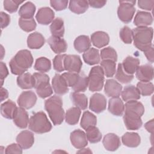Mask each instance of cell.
<instances>
[{
  "mask_svg": "<svg viewBox=\"0 0 154 154\" xmlns=\"http://www.w3.org/2000/svg\"><path fill=\"white\" fill-rule=\"evenodd\" d=\"M89 4L87 1L84 0H73L70 1L69 4V10L77 14L85 13L88 8Z\"/></svg>",
  "mask_w": 154,
  "mask_h": 154,
  "instance_id": "obj_33",
  "label": "cell"
},
{
  "mask_svg": "<svg viewBox=\"0 0 154 154\" xmlns=\"http://www.w3.org/2000/svg\"><path fill=\"white\" fill-rule=\"evenodd\" d=\"M89 5H90L93 8H99L103 7L106 3V1H96V0H91L88 1Z\"/></svg>",
  "mask_w": 154,
  "mask_h": 154,
  "instance_id": "obj_56",
  "label": "cell"
},
{
  "mask_svg": "<svg viewBox=\"0 0 154 154\" xmlns=\"http://www.w3.org/2000/svg\"><path fill=\"white\" fill-rule=\"evenodd\" d=\"M154 5V1L153 0H140L138 1V6L143 10L150 11L153 9Z\"/></svg>",
  "mask_w": 154,
  "mask_h": 154,
  "instance_id": "obj_51",
  "label": "cell"
},
{
  "mask_svg": "<svg viewBox=\"0 0 154 154\" xmlns=\"http://www.w3.org/2000/svg\"><path fill=\"white\" fill-rule=\"evenodd\" d=\"M104 91L108 97H117L122 91V86L117 81L113 79H107L106 81Z\"/></svg>",
  "mask_w": 154,
  "mask_h": 154,
  "instance_id": "obj_18",
  "label": "cell"
},
{
  "mask_svg": "<svg viewBox=\"0 0 154 154\" xmlns=\"http://www.w3.org/2000/svg\"><path fill=\"white\" fill-rule=\"evenodd\" d=\"M137 78L142 82H150L153 78V68L149 64L139 66L136 70Z\"/></svg>",
  "mask_w": 154,
  "mask_h": 154,
  "instance_id": "obj_15",
  "label": "cell"
},
{
  "mask_svg": "<svg viewBox=\"0 0 154 154\" xmlns=\"http://www.w3.org/2000/svg\"><path fill=\"white\" fill-rule=\"evenodd\" d=\"M102 143L105 149L108 151H115L121 145L120 138L113 133L107 134L103 137Z\"/></svg>",
  "mask_w": 154,
  "mask_h": 154,
  "instance_id": "obj_20",
  "label": "cell"
},
{
  "mask_svg": "<svg viewBox=\"0 0 154 154\" xmlns=\"http://www.w3.org/2000/svg\"><path fill=\"white\" fill-rule=\"evenodd\" d=\"M52 85L55 93L63 95L69 91V86L61 75L56 73L52 78Z\"/></svg>",
  "mask_w": 154,
  "mask_h": 154,
  "instance_id": "obj_13",
  "label": "cell"
},
{
  "mask_svg": "<svg viewBox=\"0 0 154 154\" xmlns=\"http://www.w3.org/2000/svg\"><path fill=\"white\" fill-rule=\"evenodd\" d=\"M139 65V59L131 56H128L122 63L123 70L129 75H133L136 72Z\"/></svg>",
  "mask_w": 154,
  "mask_h": 154,
  "instance_id": "obj_28",
  "label": "cell"
},
{
  "mask_svg": "<svg viewBox=\"0 0 154 154\" xmlns=\"http://www.w3.org/2000/svg\"><path fill=\"white\" fill-rule=\"evenodd\" d=\"M0 16H1V29H3L7 27L9 25L10 22V17L8 14L3 11L1 12Z\"/></svg>",
  "mask_w": 154,
  "mask_h": 154,
  "instance_id": "obj_53",
  "label": "cell"
},
{
  "mask_svg": "<svg viewBox=\"0 0 154 154\" xmlns=\"http://www.w3.org/2000/svg\"><path fill=\"white\" fill-rule=\"evenodd\" d=\"M88 87V79L84 73H79L78 79L76 84L72 87L75 92H84Z\"/></svg>",
  "mask_w": 154,
  "mask_h": 154,
  "instance_id": "obj_41",
  "label": "cell"
},
{
  "mask_svg": "<svg viewBox=\"0 0 154 154\" xmlns=\"http://www.w3.org/2000/svg\"><path fill=\"white\" fill-rule=\"evenodd\" d=\"M45 42L43 35L38 32L30 34L27 38V46L30 49H37L42 48Z\"/></svg>",
  "mask_w": 154,
  "mask_h": 154,
  "instance_id": "obj_24",
  "label": "cell"
},
{
  "mask_svg": "<svg viewBox=\"0 0 154 154\" xmlns=\"http://www.w3.org/2000/svg\"><path fill=\"white\" fill-rule=\"evenodd\" d=\"M92 44L97 48H101L106 46L109 42L108 34L103 31H96L91 35Z\"/></svg>",
  "mask_w": 154,
  "mask_h": 154,
  "instance_id": "obj_22",
  "label": "cell"
},
{
  "mask_svg": "<svg viewBox=\"0 0 154 154\" xmlns=\"http://www.w3.org/2000/svg\"><path fill=\"white\" fill-rule=\"evenodd\" d=\"M97 123V118L93 113L88 111H85L82 116L80 125L84 129H87V128L96 126Z\"/></svg>",
  "mask_w": 154,
  "mask_h": 154,
  "instance_id": "obj_37",
  "label": "cell"
},
{
  "mask_svg": "<svg viewBox=\"0 0 154 154\" xmlns=\"http://www.w3.org/2000/svg\"><path fill=\"white\" fill-rule=\"evenodd\" d=\"M50 31L52 36L63 37L64 34V21L60 17H57L52 22L50 25Z\"/></svg>",
  "mask_w": 154,
  "mask_h": 154,
  "instance_id": "obj_30",
  "label": "cell"
},
{
  "mask_svg": "<svg viewBox=\"0 0 154 154\" xmlns=\"http://www.w3.org/2000/svg\"><path fill=\"white\" fill-rule=\"evenodd\" d=\"M33 63V57L31 52L26 49L18 51L9 63L11 72L16 75L25 73Z\"/></svg>",
  "mask_w": 154,
  "mask_h": 154,
  "instance_id": "obj_2",
  "label": "cell"
},
{
  "mask_svg": "<svg viewBox=\"0 0 154 154\" xmlns=\"http://www.w3.org/2000/svg\"><path fill=\"white\" fill-rule=\"evenodd\" d=\"M29 129L37 134H43L52 129V125L43 111H38L33 114L28 124Z\"/></svg>",
  "mask_w": 154,
  "mask_h": 154,
  "instance_id": "obj_5",
  "label": "cell"
},
{
  "mask_svg": "<svg viewBox=\"0 0 154 154\" xmlns=\"http://www.w3.org/2000/svg\"><path fill=\"white\" fill-rule=\"evenodd\" d=\"M121 40L126 44H131L133 40L132 30L127 26H123L119 32Z\"/></svg>",
  "mask_w": 154,
  "mask_h": 154,
  "instance_id": "obj_46",
  "label": "cell"
},
{
  "mask_svg": "<svg viewBox=\"0 0 154 154\" xmlns=\"http://www.w3.org/2000/svg\"><path fill=\"white\" fill-rule=\"evenodd\" d=\"M82 63L81 58L77 55H66L64 60L65 70L69 72L80 73Z\"/></svg>",
  "mask_w": 154,
  "mask_h": 154,
  "instance_id": "obj_9",
  "label": "cell"
},
{
  "mask_svg": "<svg viewBox=\"0 0 154 154\" xmlns=\"http://www.w3.org/2000/svg\"><path fill=\"white\" fill-rule=\"evenodd\" d=\"M100 58L102 60H111L116 62L117 54L116 50L111 47H106L100 51Z\"/></svg>",
  "mask_w": 154,
  "mask_h": 154,
  "instance_id": "obj_45",
  "label": "cell"
},
{
  "mask_svg": "<svg viewBox=\"0 0 154 154\" xmlns=\"http://www.w3.org/2000/svg\"><path fill=\"white\" fill-rule=\"evenodd\" d=\"M77 153H92V152L90 150L89 148H82L80 149V150L78 151Z\"/></svg>",
  "mask_w": 154,
  "mask_h": 154,
  "instance_id": "obj_59",
  "label": "cell"
},
{
  "mask_svg": "<svg viewBox=\"0 0 154 154\" xmlns=\"http://www.w3.org/2000/svg\"><path fill=\"white\" fill-rule=\"evenodd\" d=\"M55 17L54 12L49 7L40 8L35 16V18L38 23L47 25L54 20Z\"/></svg>",
  "mask_w": 154,
  "mask_h": 154,
  "instance_id": "obj_17",
  "label": "cell"
},
{
  "mask_svg": "<svg viewBox=\"0 0 154 154\" xmlns=\"http://www.w3.org/2000/svg\"><path fill=\"white\" fill-rule=\"evenodd\" d=\"M35 6L31 2H26L25 4L22 5L19 10V15L20 18L23 19H31L32 18L35 11Z\"/></svg>",
  "mask_w": 154,
  "mask_h": 154,
  "instance_id": "obj_36",
  "label": "cell"
},
{
  "mask_svg": "<svg viewBox=\"0 0 154 154\" xmlns=\"http://www.w3.org/2000/svg\"><path fill=\"white\" fill-rule=\"evenodd\" d=\"M125 108L123 121L126 128L132 131L139 129L143 125L141 117L144 112L143 105L137 100H130L126 102Z\"/></svg>",
  "mask_w": 154,
  "mask_h": 154,
  "instance_id": "obj_1",
  "label": "cell"
},
{
  "mask_svg": "<svg viewBox=\"0 0 154 154\" xmlns=\"http://www.w3.org/2000/svg\"><path fill=\"white\" fill-rule=\"evenodd\" d=\"M70 96L72 103L76 107L82 110H84L87 108L88 100L87 96L84 94L78 92H73L70 94Z\"/></svg>",
  "mask_w": 154,
  "mask_h": 154,
  "instance_id": "obj_34",
  "label": "cell"
},
{
  "mask_svg": "<svg viewBox=\"0 0 154 154\" xmlns=\"http://www.w3.org/2000/svg\"><path fill=\"white\" fill-rule=\"evenodd\" d=\"M104 73L101 66L93 67L89 73L88 88L91 91H99L102 89L104 84Z\"/></svg>",
  "mask_w": 154,
  "mask_h": 154,
  "instance_id": "obj_7",
  "label": "cell"
},
{
  "mask_svg": "<svg viewBox=\"0 0 154 154\" xmlns=\"http://www.w3.org/2000/svg\"><path fill=\"white\" fill-rule=\"evenodd\" d=\"M69 2L66 0H58L51 1L50 4L51 7L57 11H61L66 8Z\"/></svg>",
  "mask_w": 154,
  "mask_h": 154,
  "instance_id": "obj_50",
  "label": "cell"
},
{
  "mask_svg": "<svg viewBox=\"0 0 154 154\" xmlns=\"http://www.w3.org/2000/svg\"><path fill=\"white\" fill-rule=\"evenodd\" d=\"M16 142L22 149H28L32 147L34 143V135L31 131H23L16 137Z\"/></svg>",
  "mask_w": 154,
  "mask_h": 154,
  "instance_id": "obj_16",
  "label": "cell"
},
{
  "mask_svg": "<svg viewBox=\"0 0 154 154\" xmlns=\"http://www.w3.org/2000/svg\"><path fill=\"white\" fill-rule=\"evenodd\" d=\"M48 43L51 49L55 54H60L67 51V44L66 40L62 38L52 35L48 38Z\"/></svg>",
  "mask_w": 154,
  "mask_h": 154,
  "instance_id": "obj_19",
  "label": "cell"
},
{
  "mask_svg": "<svg viewBox=\"0 0 154 154\" xmlns=\"http://www.w3.org/2000/svg\"><path fill=\"white\" fill-rule=\"evenodd\" d=\"M153 23V17L150 13L139 11L135 16L134 23L137 27H147Z\"/></svg>",
  "mask_w": 154,
  "mask_h": 154,
  "instance_id": "obj_21",
  "label": "cell"
},
{
  "mask_svg": "<svg viewBox=\"0 0 154 154\" xmlns=\"http://www.w3.org/2000/svg\"><path fill=\"white\" fill-rule=\"evenodd\" d=\"M108 111L116 116H121L125 111V105L122 100L117 97H112L108 102Z\"/></svg>",
  "mask_w": 154,
  "mask_h": 154,
  "instance_id": "obj_23",
  "label": "cell"
},
{
  "mask_svg": "<svg viewBox=\"0 0 154 154\" xmlns=\"http://www.w3.org/2000/svg\"><path fill=\"white\" fill-rule=\"evenodd\" d=\"M81 109L77 107H72L67 110L65 114V120L70 125H75L78 123L81 116Z\"/></svg>",
  "mask_w": 154,
  "mask_h": 154,
  "instance_id": "obj_35",
  "label": "cell"
},
{
  "mask_svg": "<svg viewBox=\"0 0 154 154\" xmlns=\"http://www.w3.org/2000/svg\"><path fill=\"white\" fill-rule=\"evenodd\" d=\"M134 46L144 52L152 46L153 30L152 27H137L132 30Z\"/></svg>",
  "mask_w": 154,
  "mask_h": 154,
  "instance_id": "obj_4",
  "label": "cell"
},
{
  "mask_svg": "<svg viewBox=\"0 0 154 154\" xmlns=\"http://www.w3.org/2000/svg\"><path fill=\"white\" fill-rule=\"evenodd\" d=\"M17 101L19 107L29 109L35 105L37 101V96L32 91H25L19 95Z\"/></svg>",
  "mask_w": 154,
  "mask_h": 154,
  "instance_id": "obj_10",
  "label": "cell"
},
{
  "mask_svg": "<svg viewBox=\"0 0 154 154\" xmlns=\"http://www.w3.org/2000/svg\"><path fill=\"white\" fill-rule=\"evenodd\" d=\"M61 75L66 80L68 86L72 88L76 84L78 79L79 73H78L68 72H65L63 73Z\"/></svg>",
  "mask_w": 154,
  "mask_h": 154,
  "instance_id": "obj_49",
  "label": "cell"
},
{
  "mask_svg": "<svg viewBox=\"0 0 154 154\" xmlns=\"http://www.w3.org/2000/svg\"><path fill=\"white\" fill-rule=\"evenodd\" d=\"M83 60L88 65H94L100 63V56L98 49L90 48L84 52L82 55Z\"/></svg>",
  "mask_w": 154,
  "mask_h": 154,
  "instance_id": "obj_26",
  "label": "cell"
},
{
  "mask_svg": "<svg viewBox=\"0 0 154 154\" xmlns=\"http://www.w3.org/2000/svg\"><path fill=\"white\" fill-rule=\"evenodd\" d=\"M16 103L11 100H8L1 105V113L2 117L8 119H13L17 109Z\"/></svg>",
  "mask_w": 154,
  "mask_h": 154,
  "instance_id": "obj_32",
  "label": "cell"
},
{
  "mask_svg": "<svg viewBox=\"0 0 154 154\" xmlns=\"http://www.w3.org/2000/svg\"><path fill=\"white\" fill-rule=\"evenodd\" d=\"M5 153L7 154L22 153V148L18 144L13 143L9 146H8L6 147Z\"/></svg>",
  "mask_w": 154,
  "mask_h": 154,
  "instance_id": "obj_52",
  "label": "cell"
},
{
  "mask_svg": "<svg viewBox=\"0 0 154 154\" xmlns=\"http://www.w3.org/2000/svg\"><path fill=\"white\" fill-rule=\"evenodd\" d=\"M17 85L22 89H31L34 87V78L32 75L26 72L18 75Z\"/></svg>",
  "mask_w": 154,
  "mask_h": 154,
  "instance_id": "obj_27",
  "label": "cell"
},
{
  "mask_svg": "<svg viewBox=\"0 0 154 154\" xmlns=\"http://www.w3.org/2000/svg\"><path fill=\"white\" fill-rule=\"evenodd\" d=\"M32 75L34 78V88L37 95L43 99L51 96L53 90L49 84V76L42 72H36Z\"/></svg>",
  "mask_w": 154,
  "mask_h": 154,
  "instance_id": "obj_6",
  "label": "cell"
},
{
  "mask_svg": "<svg viewBox=\"0 0 154 154\" xmlns=\"http://www.w3.org/2000/svg\"><path fill=\"white\" fill-rule=\"evenodd\" d=\"M101 67L103 69L106 77H112L116 72V62L111 60H102L100 63Z\"/></svg>",
  "mask_w": 154,
  "mask_h": 154,
  "instance_id": "obj_39",
  "label": "cell"
},
{
  "mask_svg": "<svg viewBox=\"0 0 154 154\" xmlns=\"http://www.w3.org/2000/svg\"><path fill=\"white\" fill-rule=\"evenodd\" d=\"M88 141L91 143H97L102 139V134L99 129L95 126L85 129Z\"/></svg>",
  "mask_w": 154,
  "mask_h": 154,
  "instance_id": "obj_40",
  "label": "cell"
},
{
  "mask_svg": "<svg viewBox=\"0 0 154 154\" xmlns=\"http://www.w3.org/2000/svg\"><path fill=\"white\" fill-rule=\"evenodd\" d=\"M13 122L16 126L20 129L26 128L29 122L28 114L25 109L17 107L13 117Z\"/></svg>",
  "mask_w": 154,
  "mask_h": 154,
  "instance_id": "obj_14",
  "label": "cell"
},
{
  "mask_svg": "<svg viewBox=\"0 0 154 154\" xmlns=\"http://www.w3.org/2000/svg\"><path fill=\"white\" fill-rule=\"evenodd\" d=\"M106 106V99L105 97L100 93H94L90 99L89 108L96 113L103 112Z\"/></svg>",
  "mask_w": 154,
  "mask_h": 154,
  "instance_id": "obj_11",
  "label": "cell"
},
{
  "mask_svg": "<svg viewBox=\"0 0 154 154\" xmlns=\"http://www.w3.org/2000/svg\"><path fill=\"white\" fill-rule=\"evenodd\" d=\"M144 127L149 132H150L151 134H153V119H152L151 120L146 123L145 125H144Z\"/></svg>",
  "mask_w": 154,
  "mask_h": 154,
  "instance_id": "obj_57",
  "label": "cell"
},
{
  "mask_svg": "<svg viewBox=\"0 0 154 154\" xmlns=\"http://www.w3.org/2000/svg\"><path fill=\"white\" fill-rule=\"evenodd\" d=\"M123 100L125 102L130 100H137L140 99V93L138 88L134 85L126 86L121 92Z\"/></svg>",
  "mask_w": 154,
  "mask_h": 154,
  "instance_id": "obj_25",
  "label": "cell"
},
{
  "mask_svg": "<svg viewBox=\"0 0 154 154\" xmlns=\"http://www.w3.org/2000/svg\"><path fill=\"white\" fill-rule=\"evenodd\" d=\"M70 140L72 144L78 149L85 147L88 144L86 134L80 129H76L72 132Z\"/></svg>",
  "mask_w": 154,
  "mask_h": 154,
  "instance_id": "obj_12",
  "label": "cell"
},
{
  "mask_svg": "<svg viewBox=\"0 0 154 154\" xmlns=\"http://www.w3.org/2000/svg\"><path fill=\"white\" fill-rule=\"evenodd\" d=\"M34 68L42 73L47 72L51 69V63L48 58L42 57L36 60Z\"/></svg>",
  "mask_w": 154,
  "mask_h": 154,
  "instance_id": "obj_38",
  "label": "cell"
},
{
  "mask_svg": "<svg viewBox=\"0 0 154 154\" xmlns=\"http://www.w3.org/2000/svg\"><path fill=\"white\" fill-rule=\"evenodd\" d=\"M0 72H1V86L3 84L4 79L8 76V70L6 64L3 63H0Z\"/></svg>",
  "mask_w": 154,
  "mask_h": 154,
  "instance_id": "obj_54",
  "label": "cell"
},
{
  "mask_svg": "<svg viewBox=\"0 0 154 154\" xmlns=\"http://www.w3.org/2000/svg\"><path fill=\"white\" fill-rule=\"evenodd\" d=\"M137 88L139 90L140 94L144 96L152 94L154 90L153 84L150 82H138L137 84Z\"/></svg>",
  "mask_w": 154,
  "mask_h": 154,
  "instance_id": "obj_44",
  "label": "cell"
},
{
  "mask_svg": "<svg viewBox=\"0 0 154 154\" xmlns=\"http://www.w3.org/2000/svg\"><path fill=\"white\" fill-rule=\"evenodd\" d=\"M144 54L145 55V56L146 57L147 60L150 62V63H153V59H154V49H153V45L151 46L150 47H149V48H147V49H146L144 51Z\"/></svg>",
  "mask_w": 154,
  "mask_h": 154,
  "instance_id": "obj_55",
  "label": "cell"
},
{
  "mask_svg": "<svg viewBox=\"0 0 154 154\" xmlns=\"http://www.w3.org/2000/svg\"><path fill=\"white\" fill-rule=\"evenodd\" d=\"M18 23L20 28L27 32L32 31L36 28V23L33 18L23 19L20 17Z\"/></svg>",
  "mask_w": 154,
  "mask_h": 154,
  "instance_id": "obj_43",
  "label": "cell"
},
{
  "mask_svg": "<svg viewBox=\"0 0 154 154\" xmlns=\"http://www.w3.org/2000/svg\"><path fill=\"white\" fill-rule=\"evenodd\" d=\"M23 1H20L17 0H15V1L5 0L3 2L4 8L8 12L10 13H13L16 12L17 10L19 5L23 3Z\"/></svg>",
  "mask_w": 154,
  "mask_h": 154,
  "instance_id": "obj_47",
  "label": "cell"
},
{
  "mask_svg": "<svg viewBox=\"0 0 154 154\" xmlns=\"http://www.w3.org/2000/svg\"><path fill=\"white\" fill-rule=\"evenodd\" d=\"M45 109L55 126L61 125L65 117L63 101L60 96L54 95L45 102Z\"/></svg>",
  "mask_w": 154,
  "mask_h": 154,
  "instance_id": "obj_3",
  "label": "cell"
},
{
  "mask_svg": "<svg viewBox=\"0 0 154 154\" xmlns=\"http://www.w3.org/2000/svg\"><path fill=\"white\" fill-rule=\"evenodd\" d=\"M74 48L79 53H82L88 50L91 46L90 39L87 35H79L74 41Z\"/></svg>",
  "mask_w": 154,
  "mask_h": 154,
  "instance_id": "obj_31",
  "label": "cell"
},
{
  "mask_svg": "<svg viewBox=\"0 0 154 154\" xmlns=\"http://www.w3.org/2000/svg\"><path fill=\"white\" fill-rule=\"evenodd\" d=\"M66 54H58L53 60L54 69L58 72H61L64 69V60Z\"/></svg>",
  "mask_w": 154,
  "mask_h": 154,
  "instance_id": "obj_48",
  "label": "cell"
},
{
  "mask_svg": "<svg viewBox=\"0 0 154 154\" xmlns=\"http://www.w3.org/2000/svg\"><path fill=\"white\" fill-rule=\"evenodd\" d=\"M8 91L1 87V101H3L4 100L6 99L8 97Z\"/></svg>",
  "mask_w": 154,
  "mask_h": 154,
  "instance_id": "obj_58",
  "label": "cell"
},
{
  "mask_svg": "<svg viewBox=\"0 0 154 154\" xmlns=\"http://www.w3.org/2000/svg\"><path fill=\"white\" fill-rule=\"evenodd\" d=\"M123 144L129 147H136L141 143V138L136 132H126L122 137Z\"/></svg>",
  "mask_w": 154,
  "mask_h": 154,
  "instance_id": "obj_29",
  "label": "cell"
},
{
  "mask_svg": "<svg viewBox=\"0 0 154 154\" xmlns=\"http://www.w3.org/2000/svg\"><path fill=\"white\" fill-rule=\"evenodd\" d=\"M135 1H120V5L117 9V15L119 19L124 23H129L132 19L135 12L134 5Z\"/></svg>",
  "mask_w": 154,
  "mask_h": 154,
  "instance_id": "obj_8",
  "label": "cell"
},
{
  "mask_svg": "<svg viewBox=\"0 0 154 154\" xmlns=\"http://www.w3.org/2000/svg\"><path fill=\"white\" fill-rule=\"evenodd\" d=\"M116 78L117 81L123 84L130 82L134 78L133 75H129L123 70L122 64H119L116 72Z\"/></svg>",
  "mask_w": 154,
  "mask_h": 154,
  "instance_id": "obj_42",
  "label": "cell"
}]
</instances>
